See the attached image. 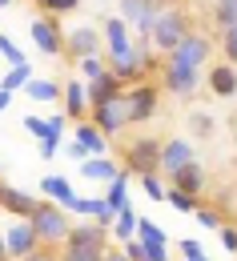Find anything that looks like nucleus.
Returning <instances> with one entry per match:
<instances>
[{"label":"nucleus","mask_w":237,"mask_h":261,"mask_svg":"<svg viewBox=\"0 0 237 261\" xmlns=\"http://www.w3.org/2000/svg\"><path fill=\"white\" fill-rule=\"evenodd\" d=\"M189 33H193V16H189V12L173 0V4H165V8H161V16L153 20V29H149V36H145V40L153 44V53H161V57H165V53H173V48H177V44H181Z\"/></svg>","instance_id":"f257e3e1"},{"label":"nucleus","mask_w":237,"mask_h":261,"mask_svg":"<svg viewBox=\"0 0 237 261\" xmlns=\"http://www.w3.org/2000/svg\"><path fill=\"white\" fill-rule=\"evenodd\" d=\"M29 225H33L40 249H57V245H65V237H68L72 213H68L65 205H57V201H40L33 209V217H29Z\"/></svg>","instance_id":"f03ea898"},{"label":"nucleus","mask_w":237,"mask_h":261,"mask_svg":"<svg viewBox=\"0 0 237 261\" xmlns=\"http://www.w3.org/2000/svg\"><path fill=\"white\" fill-rule=\"evenodd\" d=\"M161 165V141L153 133H141L133 141H125V153H121V169L129 177H141V173H157Z\"/></svg>","instance_id":"7ed1b4c3"},{"label":"nucleus","mask_w":237,"mask_h":261,"mask_svg":"<svg viewBox=\"0 0 237 261\" xmlns=\"http://www.w3.org/2000/svg\"><path fill=\"white\" fill-rule=\"evenodd\" d=\"M161 93H169V97L177 100H193L197 93H201V68H189V65H173V61H165L161 57Z\"/></svg>","instance_id":"20e7f679"},{"label":"nucleus","mask_w":237,"mask_h":261,"mask_svg":"<svg viewBox=\"0 0 237 261\" xmlns=\"http://www.w3.org/2000/svg\"><path fill=\"white\" fill-rule=\"evenodd\" d=\"M125 109H129V125H145V121H153L157 109H161V89H157L149 76L137 81V85H125Z\"/></svg>","instance_id":"39448f33"},{"label":"nucleus","mask_w":237,"mask_h":261,"mask_svg":"<svg viewBox=\"0 0 237 261\" xmlns=\"http://www.w3.org/2000/svg\"><path fill=\"white\" fill-rule=\"evenodd\" d=\"M209 57H213V36L197 33V29L185 36L173 53H165V61H173V65H189V68H201V72H205V65H209Z\"/></svg>","instance_id":"423d86ee"},{"label":"nucleus","mask_w":237,"mask_h":261,"mask_svg":"<svg viewBox=\"0 0 237 261\" xmlns=\"http://www.w3.org/2000/svg\"><path fill=\"white\" fill-rule=\"evenodd\" d=\"M29 36H33V44L44 53V57H65V29H61V16L40 12L33 24H29Z\"/></svg>","instance_id":"0eeeda50"},{"label":"nucleus","mask_w":237,"mask_h":261,"mask_svg":"<svg viewBox=\"0 0 237 261\" xmlns=\"http://www.w3.org/2000/svg\"><path fill=\"white\" fill-rule=\"evenodd\" d=\"M89 121L104 133V137H121V133L129 129V109H125V93L113 100H104V105H93L89 109Z\"/></svg>","instance_id":"6e6552de"},{"label":"nucleus","mask_w":237,"mask_h":261,"mask_svg":"<svg viewBox=\"0 0 237 261\" xmlns=\"http://www.w3.org/2000/svg\"><path fill=\"white\" fill-rule=\"evenodd\" d=\"M121 4V20H129V29L141 36H149V29H153V20L161 16V8H165V0H117Z\"/></svg>","instance_id":"1a4fd4ad"},{"label":"nucleus","mask_w":237,"mask_h":261,"mask_svg":"<svg viewBox=\"0 0 237 261\" xmlns=\"http://www.w3.org/2000/svg\"><path fill=\"white\" fill-rule=\"evenodd\" d=\"M201 85H209V93H213L217 100H233L237 97V65H229V61L205 65Z\"/></svg>","instance_id":"9d476101"},{"label":"nucleus","mask_w":237,"mask_h":261,"mask_svg":"<svg viewBox=\"0 0 237 261\" xmlns=\"http://www.w3.org/2000/svg\"><path fill=\"white\" fill-rule=\"evenodd\" d=\"M101 29H93V24H72L65 29V57L68 61H81V57H89V53H101Z\"/></svg>","instance_id":"9b49d317"},{"label":"nucleus","mask_w":237,"mask_h":261,"mask_svg":"<svg viewBox=\"0 0 237 261\" xmlns=\"http://www.w3.org/2000/svg\"><path fill=\"white\" fill-rule=\"evenodd\" d=\"M101 40H104V48H109L104 61H121V57H129V53H133V29H129V20L109 16L104 29H101Z\"/></svg>","instance_id":"f8f14e48"},{"label":"nucleus","mask_w":237,"mask_h":261,"mask_svg":"<svg viewBox=\"0 0 237 261\" xmlns=\"http://www.w3.org/2000/svg\"><path fill=\"white\" fill-rule=\"evenodd\" d=\"M189 161H197L193 141H185V137H169V141H161V165H157L161 177H173L181 165H189Z\"/></svg>","instance_id":"ddd939ff"},{"label":"nucleus","mask_w":237,"mask_h":261,"mask_svg":"<svg viewBox=\"0 0 237 261\" xmlns=\"http://www.w3.org/2000/svg\"><path fill=\"white\" fill-rule=\"evenodd\" d=\"M40 249V241H36V233L33 225H29V217H16L12 225L4 229V253L16 261V257H24V253H36Z\"/></svg>","instance_id":"4468645a"},{"label":"nucleus","mask_w":237,"mask_h":261,"mask_svg":"<svg viewBox=\"0 0 237 261\" xmlns=\"http://www.w3.org/2000/svg\"><path fill=\"white\" fill-rule=\"evenodd\" d=\"M40 205L29 189H16V185H8V181H0V209L8 213V217H33V209Z\"/></svg>","instance_id":"2eb2a0df"},{"label":"nucleus","mask_w":237,"mask_h":261,"mask_svg":"<svg viewBox=\"0 0 237 261\" xmlns=\"http://www.w3.org/2000/svg\"><path fill=\"white\" fill-rule=\"evenodd\" d=\"M61 113H65L68 121H85L89 117V93H85V81L76 76V81H65V89H61Z\"/></svg>","instance_id":"dca6fc26"},{"label":"nucleus","mask_w":237,"mask_h":261,"mask_svg":"<svg viewBox=\"0 0 237 261\" xmlns=\"http://www.w3.org/2000/svg\"><path fill=\"white\" fill-rule=\"evenodd\" d=\"M65 245H101V249H104V245H109V229L97 225L93 217H89V221H72Z\"/></svg>","instance_id":"f3484780"},{"label":"nucleus","mask_w":237,"mask_h":261,"mask_svg":"<svg viewBox=\"0 0 237 261\" xmlns=\"http://www.w3.org/2000/svg\"><path fill=\"white\" fill-rule=\"evenodd\" d=\"M76 173H81L85 181H104V185H109V181L121 173V165L113 161L109 153H101V157H85V161H76Z\"/></svg>","instance_id":"a211bd4d"},{"label":"nucleus","mask_w":237,"mask_h":261,"mask_svg":"<svg viewBox=\"0 0 237 261\" xmlns=\"http://www.w3.org/2000/svg\"><path fill=\"white\" fill-rule=\"evenodd\" d=\"M72 141H81V145H85V153H89V157H101V153H109V137H104V133L97 129V125H93V121H89V117H85V121H76V125H72Z\"/></svg>","instance_id":"6ab92c4d"},{"label":"nucleus","mask_w":237,"mask_h":261,"mask_svg":"<svg viewBox=\"0 0 237 261\" xmlns=\"http://www.w3.org/2000/svg\"><path fill=\"white\" fill-rule=\"evenodd\" d=\"M169 185L173 189H181V193H193V197H201L205 193V169L197 161H189V165H181L177 173L169 177Z\"/></svg>","instance_id":"aec40b11"},{"label":"nucleus","mask_w":237,"mask_h":261,"mask_svg":"<svg viewBox=\"0 0 237 261\" xmlns=\"http://www.w3.org/2000/svg\"><path fill=\"white\" fill-rule=\"evenodd\" d=\"M85 93H89V109H93V105H104V100L121 97V93H125V85H121L113 72H104V76H97V81H89V85H85Z\"/></svg>","instance_id":"412c9836"},{"label":"nucleus","mask_w":237,"mask_h":261,"mask_svg":"<svg viewBox=\"0 0 237 261\" xmlns=\"http://www.w3.org/2000/svg\"><path fill=\"white\" fill-rule=\"evenodd\" d=\"M40 193H44V201H57V205H72V197H76V189H72V181L68 177H61V173H48L44 181H40Z\"/></svg>","instance_id":"4be33fe9"},{"label":"nucleus","mask_w":237,"mask_h":261,"mask_svg":"<svg viewBox=\"0 0 237 261\" xmlns=\"http://www.w3.org/2000/svg\"><path fill=\"white\" fill-rule=\"evenodd\" d=\"M61 89H65L61 81H44V76H33V81H29L20 93H24L29 100H36V105H57V100H61Z\"/></svg>","instance_id":"5701e85b"},{"label":"nucleus","mask_w":237,"mask_h":261,"mask_svg":"<svg viewBox=\"0 0 237 261\" xmlns=\"http://www.w3.org/2000/svg\"><path fill=\"white\" fill-rule=\"evenodd\" d=\"M121 249L133 261H169V245H149V241H141V237L121 241Z\"/></svg>","instance_id":"b1692460"},{"label":"nucleus","mask_w":237,"mask_h":261,"mask_svg":"<svg viewBox=\"0 0 237 261\" xmlns=\"http://www.w3.org/2000/svg\"><path fill=\"white\" fill-rule=\"evenodd\" d=\"M109 237H117V245H121V241H129V237H137V213H133V205H121V209L113 213Z\"/></svg>","instance_id":"393cba45"},{"label":"nucleus","mask_w":237,"mask_h":261,"mask_svg":"<svg viewBox=\"0 0 237 261\" xmlns=\"http://www.w3.org/2000/svg\"><path fill=\"white\" fill-rule=\"evenodd\" d=\"M129 181H133V177H129L125 169H121V173L109 181V189H104V201H109V209H113V213H117L121 205H129Z\"/></svg>","instance_id":"a878e982"},{"label":"nucleus","mask_w":237,"mask_h":261,"mask_svg":"<svg viewBox=\"0 0 237 261\" xmlns=\"http://www.w3.org/2000/svg\"><path fill=\"white\" fill-rule=\"evenodd\" d=\"M76 72H81V81L89 85V81H97V76L109 72V61H104L101 53H89V57H81V61H76Z\"/></svg>","instance_id":"bb28decb"},{"label":"nucleus","mask_w":237,"mask_h":261,"mask_svg":"<svg viewBox=\"0 0 237 261\" xmlns=\"http://www.w3.org/2000/svg\"><path fill=\"white\" fill-rule=\"evenodd\" d=\"M29 81H33V65H29V61H24V65H8L4 81H0V89H8V93H20Z\"/></svg>","instance_id":"cd10ccee"},{"label":"nucleus","mask_w":237,"mask_h":261,"mask_svg":"<svg viewBox=\"0 0 237 261\" xmlns=\"http://www.w3.org/2000/svg\"><path fill=\"white\" fill-rule=\"evenodd\" d=\"M137 185H141V193L149 197L153 205H157V201H165V189H169L161 173H141V177H137Z\"/></svg>","instance_id":"c85d7f7f"},{"label":"nucleus","mask_w":237,"mask_h":261,"mask_svg":"<svg viewBox=\"0 0 237 261\" xmlns=\"http://www.w3.org/2000/svg\"><path fill=\"white\" fill-rule=\"evenodd\" d=\"M101 257H104L101 245H61L57 261H101Z\"/></svg>","instance_id":"c756f323"},{"label":"nucleus","mask_w":237,"mask_h":261,"mask_svg":"<svg viewBox=\"0 0 237 261\" xmlns=\"http://www.w3.org/2000/svg\"><path fill=\"white\" fill-rule=\"evenodd\" d=\"M193 221H197L205 233H217V229L225 225V213L213 209V205H197V209H193Z\"/></svg>","instance_id":"7c9ffc66"},{"label":"nucleus","mask_w":237,"mask_h":261,"mask_svg":"<svg viewBox=\"0 0 237 261\" xmlns=\"http://www.w3.org/2000/svg\"><path fill=\"white\" fill-rule=\"evenodd\" d=\"M137 237H141V241H149V245H169L165 229L157 225L153 217H137Z\"/></svg>","instance_id":"2f4dec72"},{"label":"nucleus","mask_w":237,"mask_h":261,"mask_svg":"<svg viewBox=\"0 0 237 261\" xmlns=\"http://www.w3.org/2000/svg\"><path fill=\"white\" fill-rule=\"evenodd\" d=\"M165 201H169L173 209H177V213H185V217H193V209H197V205H201V197H193V193H181V189H165Z\"/></svg>","instance_id":"473e14b6"},{"label":"nucleus","mask_w":237,"mask_h":261,"mask_svg":"<svg viewBox=\"0 0 237 261\" xmlns=\"http://www.w3.org/2000/svg\"><path fill=\"white\" fill-rule=\"evenodd\" d=\"M209 20H213V29H217V33H221V29H229V24H237V4H225V0H217Z\"/></svg>","instance_id":"72a5a7b5"},{"label":"nucleus","mask_w":237,"mask_h":261,"mask_svg":"<svg viewBox=\"0 0 237 261\" xmlns=\"http://www.w3.org/2000/svg\"><path fill=\"white\" fill-rule=\"evenodd\" d=\"M217 44H221V57H225L229 65H237V24L221 29V33H217Z\"/></svg>","instance_id":"f704fd0d"},{"label":"nucleus","mask_w":237,"mask_h":261,"mask_svg":"<svg viewBox=\"0 0 237 261\" xmlns=\"http://www.w3.org/2000/svg\"><path fill=\"white\" fill-rule=\"evenodd\" d=\"M36 8L48 12V16H65V12H76V8H81V0H36Z\"/></svg>","instance_id":"c9c22d12"},{"label":"nucleus","mask_w":237,"mask_h":261,"mask_svg":"<svg viewBox=\"0 0 237 261\" xmlns=\"http://www.w3.org/2000/svg\"><path fill=\"white\" fill-rule=\"evenodd\" d=\"M0 57H4L8 65H24V53H20V48H16V44H12L4 33H0Z\"/></svg>","instance_id":"e433bc0d"},{"label":"nucleus","mask_w":237,"mask_h":261,"mask_svg":"<svg viewBox=\"0 0 237 261\" xmlns=\"http://www.w3.org/2000/svg\"><path fill=\"white\" fill-rule=\"evenodd\" d=\"M189 129H193V137H209L213 133V117L209 113H193L189 117Z\"/></svg>","instance_id":"4c0bfd02"},{"label":"nucleus","mask_w":237,"mask_h":261,"mask_svg":"<svg viewBox=\"0 0 237 261\" xmlns=\"http://www.w3.org/2000/svg\"><path fill=\"white\" fill-rule=\"evenodd\" d=\"M177 249H181V257H209V253H205V245L197 241V237H181V241H177Z\"/></svg>","instance_id":"58836bf2"},{"label":"nucleus","mask_w":237,"mask_h":261,"mask_svg":"<svg viewBox=\"0 0 237 261\" xmlns=\"http://www.w3.org/2000/svg\"><path fill=\"white\" fill-rule=\"evenodd\" d=\"M217 241H221L225 253H237V229L233 225H221V229H217Z\"/></svg>","instance_id":"ea45409f"},{"label":"nucleus","mask_w":237,"mask_h":261,"mask_svg":"<svg viewBox=\"0 0 237 261\" xmlns=\"http://www.w3.org/2000/svg\"><path fill=\"white\" fill-rule=\"evenodd\" d=\"M20 125H24V133L36 137V141L44 137V117H36V113H24V121H20Z\"/></svg>","instance_id":"a19ab883"},{"label":"nucleus","mask_w":237,"mask_h":261,"mask_svg":"<svg viewBox=\"0 0 237 261\" xmlns=\"http://www.w3.org/2000/svg\"><path fill=\"white\" fill-rule=\"evenodd\" d=\"M61 145H65V141H48V137H44V141H40V157H44V161H52V157L61 153Z\"/></svg>","instance_id":"79ce46f5"},{"label":"nucleus","mask_w":237,"mask_h":261,"mask_svg":"<svg viewBox=\"0 0 237 261\" xmlns=\"http://www.w3.org/2000/svg\"><path fill=\"white\" fill-rule=\"evenodd\" d=\"M101 261H133V257H129L121 245H104V257H101Z\"/></svg>","instance_id":"37998d69"},{"label":"nucleus","mask_w":237,"mask_h":261,"mask_svg":"<svg viewBox=\"0 0 237 261\" xmlns=\"http://www.w3.org/2000/svg\"><path fill=\"white\" fill-rule=\"evenodd\" d=\"M65 153H68V157H72V161H85V157H89L81 141H68V145H65Z\"/></svg>","instance_id":"c03bdc74"},{"label":"nucleus","mask_w":237,"mask_h":261,"mask_svg":"<svg viewBox=\"0 0 237 261\" xmlns=\"http://www.w3.org/2000/svg\"><path fill=\"white\" fill-rule=\"evenodd\" d=\"M16 261H57V253L52 249H36V253H24V257H16Z\"/></svg>","instance_id":"a18cd8bd"},{"label":"nucleus","mask_w":237,"mask_h":261,"mask_svg":"<svg viewBox=\"0 0 237 261\" xmlns=\"http://www.w3.org/2000/svg\"><path fill=\"white\" fill-rule=\"evenodd\" d=\"M12 97H16V93H8V89H0V113H4L8 105H12Z\"/></svg>","instance_id":"49530a36"},{"label":"nucleus","mask_w":237,"mask_h":261,"mask_svg":"<svg viewBox=\"0 0 237 261\" xmlns=\"http://www.w3.org/2000/svg\"><path fill=\"white\" fill-rule=\"evenodd\" d=\"M181 261H209V257H181Z\"/></svg>","instance_id":"de8ad7c7"},{"label":"nucleus","mask_w":237,"mask_h":261,"mask_svg":"<svg viewBox=\"0 0 237 261\" xmlns=\"http://www.w3.org/2000/svg\"><path fill=\"white\" fill-rule=\"evenodd\" d=\"M0 253H4V229H0Z\"/></svg>","instance_id":"09e8293b"},{"label":"nucleus","mask_w":237,"mask_h":261,"mask_svg":"<svg viewBox=\"0 0 237 261\" xmlns=\"http://www.w3.org/2000/svg\"><path fill=\"white\" fill-rule=\"evenodd\" d=\"M8 4H16V0H0V8H8Z\"/></svg>","instance_id":"8fccbe9b"},{"label":"nucleus","mask_w":237,"mask_h":261,"mask_svg":"<svg viewBox=\"0 0 237 261\" xmlns=\"http://www.w3.org/2000/svg\"><path fill=\"white\" fill-rule=\"evenodd\" d=\"M0 261H12V257H8V253H0Z\"/></svg>","instance_id":"3c124183"},{"label":"nucleus","mask_w":237,"mask_h":261,"mask_svg":"<svg viewBox=\"0 0 237 261\" xmlns=\"http://www.w3.org/2000/svg\"><path fill=\"white\" fill-rule=\"evenodd\" d=\"M165 4H173V0H165Z\"/></svg>","instance_id":"603ef678"}]
</instances>
